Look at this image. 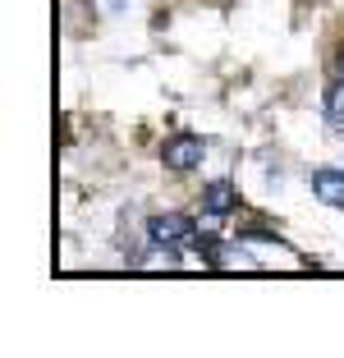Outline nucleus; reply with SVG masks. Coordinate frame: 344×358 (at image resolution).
Here are the masks:
<instances>
[{
	"label": "nucleus",
	"mask_w": 344,
	"mask_h": 358,
	"mask_svg": "<svg viewBox=\"0 0 344 358\" xmlns=\"http://www.w3.org/2000/svg\"><path fill=\"white\" fill-rule=\"evenodd\" d=\"M147 239L157 243V248H166V253H175V248H184V243L198 239V221H193V216H184V211L152 216V221H147Z\"/></svg>",
	"instance_id": "1"
},
{
	"label": "nucleus",
	"mask_w": 344,
	"mask_h": 358,
	"mask_svg": "<svg viewBox=\"0 0 344 358\" xmlns=\"http://www.w3.org/2000/svg\"><path fill=\"white\" fill-rule=\"evenodd\" d=\"M202 157H207V143H202L198 134H170L166 143H161V161H166L170 170H198Z\"/></svg>",
	"instance_id": "2"
},
{
	"label": "nucleus",
	"mask_w": 344,
	"mask_h": 358,
	"mask_svg": "<svg viewBox=\"0 0 344 358\" xmlns=\"http://www.w3.org/2000/svg\"><path fill=\"white\" fill-rule=\"evenodd\" d=\"M202 216L211 225L216 221H229V216H239V189L229 184V179H211L207 193H202Z\"/></svg>",
	"instance_id": "3"
},
{
	"label": "nucleus",
	"mask_w": 344,
	"mask_h": 358,
	"mask_svg": "<svg viewBox=\"0 0 344 358\" xmlns=\"http://www.w3.org/2000/svg\"><path fill=\"white\" fill-rule=\"evenodd\" d=\"M313 193L331 207H344V170H331V166L313 170Z\"/></svg>",
	"instance_id": "4"
},
{
	"label": "nucleus",
	"mask_w": 344,
	"mask_h": 358,
	"mask_svg": "<svg viewBox=\"0 0 344 358\" xmlns=\"http://www.w3.org/2000/svg\"><path fill=\"white\" fill-rule=\"evenodd\" d=\"M326 124L344 129V74H340V83L326 92Z\"/></svg>",
	"instance_id": "5"
},
{
	"label": "nucleus",
	"mask_w": 344,
	"mask_h": 358,
	"mask_svg": "<svg viewBox=\"0 0 344 358\" xmlns=\"http://www.w3.org/2000/svg\"><path fill=\"white\" fill-rule=\"evenodd\" d=\"M193 248H198V257H207L211 266H220V262H225V257H220L225 248H220V239H216V234H198V239H193Z\"/></svg>",
	"instance_id": "6"
}]
</instances>
